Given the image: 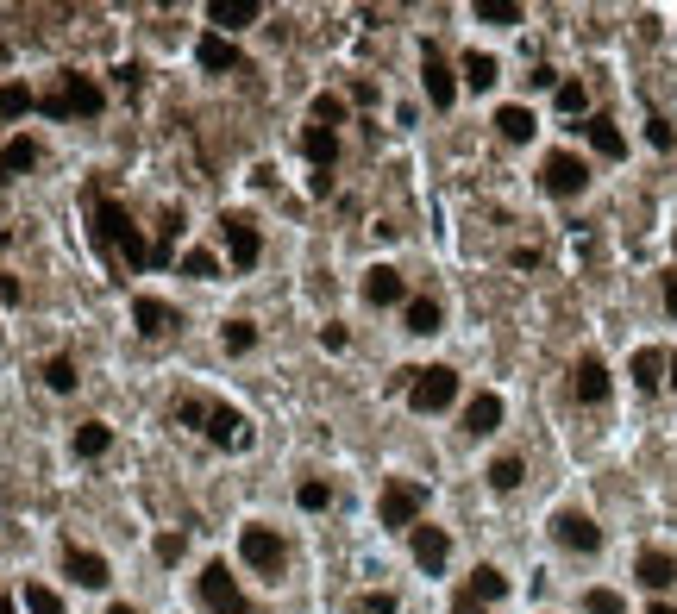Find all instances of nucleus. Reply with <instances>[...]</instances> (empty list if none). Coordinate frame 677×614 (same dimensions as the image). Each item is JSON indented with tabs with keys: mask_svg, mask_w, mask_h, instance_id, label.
Here are the masks:
<instances>
[{
	"mask_svg": "<svg viewBox=\"0 0 677 614\" xmlns=\"http://www.w3.org/2000/svg\"><path fill=\"white\" fill-rule=\"evenodd\" d=\"M320 345H326V351H345V345H352V333H345V326L333 320V326H326V333H320Z\"/></svg>",
	"mask_w": 677,
	"mask_h": 614,
	"instance_id": "c03bdc74",
	"label": "nucleus"
},
{
	"mask_svg": "<svg viewBox=\"0 0 677 614\" xmlns=\"http://www.w3.org/2000/svg\"><path fill=\"white\" fill-rule=\"evenodd\" d=\"M220 232H226V257H232V264H239V270H258V257H264L258 220H251V214H226Z\"/></svg>",
	"mask_w": 677,
	"mask_h": 614,
	"instance_id": "9b49d317",
	"label": "nucleus"
},
{
	"mask_svg": "<svg viewBox=\"0 0 677 614\" xmlns=\"http://www.w3.org/2000/svg\"><path fill=\"white\" fill-rule=\"evenodd\" d=\"M301 157H308L320 176H333V163H339V126H308V132H301Z\"/></svg>",
	"mask_w": 677,
	"mask_h": 614,
	"instance_id": "6ab92c4d",
	"label": "nucleus"
},
{
	"mask_svg": "<svg viewBox=\"0 0 677 614\" xmlns=\"http://www.w3.org/2000/svg\"><path fill=\"white\" fill-rule=\"evenodd\" d=\"M88 220H95L88 232H95V245H101V251H113L126 270H151V245H145V232L132 226V214H126L120 201H107V195H101Z\"/></svg>",
	"mask_w": 677,
	"mask_h": 614,
	"instance_id": "f257e3e1",
	"label": "nucleus"
},
{
	"mask_svg": "<svg viewBox=\"0 0 677 614\" xmlns=\"http://www.w3.org/2000/svg\"><path fill=\"white\" fill-rule=\"evenodd\" d=\"M333 120H345V101H339V94H320V101H314V126H333Z\"/></svg>",
	"mask_w": 677,
	"mask_h": 614,
	"instance_id": "ea45409f",
	"label": "nucleus"
},
{
	"mask_svg": "<svg viewBox=\"0 0 677 614\" xmlns=\"http://www.w3.org/2000/svg\"><path fill=\"white\" fill-rule=\"evenodd\" d=\"M182 552H189V533H182V527H170V533H157V558H163V564H176Z\"/></svg>",
	"mask_w": 677,
	"mask_h": 614,
	"instance_id": "58836bf2",
	"label": "nucleus"
},
{
	"mask_svg": "<svg viewBox=\"0 0 677 614\" xmlns=\"http://www.w3.org/2000/svg\"><path fill=\"white\" fill-rule=\"evenodd\" d=\"M646 614H677V608H671V602H652V608H646Z\"/></svg>",
	"mask_w": 677,
	"mask_h": 614,
	"instance_id": "09e8293b",
	"label": "nucleus"
},
{
	"mask_svg": "<svg viewBox=\"0 0 677 614\" xmlns=\"http://www.w3.org/2000/svg\"><path fill=\"white\" fill-rule=\"evenodd\" d=\"M295 502L308 508V514H320V508H333V483H301V489H295Z\"/></svg>",
	"mask_w": 677,
	"mask_h": 614,
	"instance_id": "e433bc0d",
	"label": "nucleus"
},
{
	"mask_svg": "<svg viewBox=\"0 0 677 614\" xmlns=\"http://www.w3.org/2000/svg\"><path fill=\"white\" fill-rule=\"evenodd\" d=\"M195 63L207 69V76H232V69L245 76V51H239L226 32H201V38H195Z\"/></svg>",
	"mask_w": 677,
	"mask_h": 614,
	"instance_id": "f8f14e48",
	"label": "nucleus"
},
{
	"mask_svg": "<svg viewBox=\"0 0 677 614\" xmlns=\"http://www.w3.org/2000/svg\"><path fill=\"white\" fill-rule=\"evenodd\" d=\"M402 320H408V333H414V339H433L439 326H446V307H439L433 295H408V307H402Z\"/></svg>",
	"mask_w": 677,
	"mask_h": 614,
	"instance_id": "412c9836",
	"label": "nucleus"
},
{
	"mask_svg": "<svg viewBox=\"0 0 677 614\" xmlns=\"http://www.w3.org/2000/svg\"><path fill=\"white\" fill-rule=\"evenodd\" d=\"M665 314L677 320V276H665Z\"/></svg>",
	"mask_w": 677,
	"mask_h": 614,
	"instance_id": "49530a36",
	"label": "nucleus"
},
{
	"mask_svg": "<svg viewBox=\"0 0 677 614\" xmlns=\"http://www.w3.org/2000/svg\"><path fill=\"white\" fill-rule=\"evenodd\" d=\"M496 132L508 138V145H527V138L540 132V120H533L527 107H502V113H496Z\"/></svg>",
	"mask_w": 677,
	"mask_h": 614,
	"instance_id": "bb28decb",
	"label": "nucleus"
},
{
	"mask_svg": "<svg viewBox=\"0 0 677 614\" xmlns=\"http://www.w3.org/2000/svg\"><path fill=\"white\" fill-rule=\"evenodd\" d=\"M63 577L82 583V589H107L113 583V564L101 552H88V546H63Z\"/></svg>",
	"mask_w": 677,
	"mask_h": 614,
	"instance_id": "ddd939ff",
	"label": "nucleus"
},
{
	"mask_svg": "<svg viewBox=\"0 0 677 614\" xmlns=\"http://www.w3.org/2000/svg\"><path fill=\"white\" fill-rule=\"evenodd\" d=\"M464 596L489 608V602H502V596H508V577L496 571V564H477V571H471V583H464Z\"/></svg>",
	"mask_w": 677,
	"mask_h": 614,
	"instance_id": "393cba45",
	"label": "nucleus"
},
{
	"mask_svg": "<svg viewBox=\"0 0 677 614\" xmlns=\"http://www.w3.org/2000/svg\"><path fill=\"white\" fill-rule=\"evenodd\" d=\"M176 420H182V427H201V433L214 439V445H226V452H232V445H239V452L251 445V420H245L239 408H226V401L182 395V401H176Z\"/></svg>",
	"mask_w": 677,
	"mask_h": 614,
	"instance_id": "f03ea898",
	"label": "nucleus"
},
{
	"mask_svg": "<svg viewBox=\"0 0 677 614\" xmlns=\"http://www.w3.org/2000/svg\"><path fill=\"white\" fill-rule=\"evenodd\" d=\"M182 276H195V282L220 276V257H214V251H182Z\"/></svg>",
	"mask_w": 677,
	"mask_h": 614,
	"instance_id": "f704fd0d",
	"label": "nucleus"
},
{
	"mask_svg": "<svg viewBox=\"0 0 677 614\" xmlns=\"http://www.w3.org/2000/svg\"><path fill=\"white\" fill-rule=\"evenodd\" d=\"M540 188L552 201H577L583 188H590V163H583L577 151H546V163H540Z\"/></svg>",
	"mask_w": 677,
	"mask_h": 614,
	"instance_id": "423d86ee",
	"label": "nucleus"
},
{
	"mask_svg": "<svg viewBox=\"0 0 677 614\" xmlns=\"http://www.w3.org/2000/svg\"><path fill=\"white\" fill-rule=\"evenodd\" d=\"M420 508H427V483H408V477H389V489L377 495V521L402 533L420 527Z\"/></svg>",
	"mask_w": 677,
	"mask_h": 614,
	"instance_id": "39448f33",
	"label": "nucleus"
},
{
	"mask_svg": "<svg viewBox=\"0 0 677 614\" xmlns=\"http://www.w3.org/2000/svg\"><path fill=\"white\" fill-rule=\"evenodd\" d=\"M408 546H414V564H420L427 577H439V571H446V558H452V539H446V527H427V521H420V527L408 533Z\"/></svg>",
	"mask_w": 677,
	"mask_h": 614,
	"instance_id": "4468645a",
	"label": "nucleus"
},
{
	"mask_svg": "<svg viewBox=\"0 0 677 614\" xmlns=\"http://www.w3.org/2000/svg\"><path fill=\"white\" fill-rule=\"evenodd\" d=\"M583 101H590L583 82H558V107H565V113H583Z\"/></svg>",
	"mask_w": 677,
	"mask_h": 614,
	"instance_id": "79ce46f5",
	"label": "nucleus"
},
{
	"mask_svg": "<svg viewBox=\"0 0 677 614\" xmlns=\"http://www.w3.org/2000/svg\"><path fill=\"white\" fill-rule=\"evenodd\" d=\"M32 163H38V138H26V132H19V138H7V145H0V182L26 176Z\"/></svg>",
	"mask_w": 677,
	"mask_h": 614,
	"instance_id": "b1692460",
	"label": "nucleus"
},
{
	"mask_svg": "<svg viewBox=\"0 0 677 614\" xmlns=\"http://www.w3.org/2000/svg\"><path fill=\"white\" fill-rule=\"evenodd\" d=\"M220 345L232 351V358H245V351L258 345V326H251V320H226V326H220Z\"/></svg>",
	"mask_w": 677,
	"mask_h": 614,
	"instance_id": "7c9ffc66",
	"label": "nucleus"
},
{
	"mask_svg": "<svg viewBox=\"0 0 677 614\" xmlns=\"http://www.w3.org/2000/svg\"><path fill=\"white\" fill-rule=\"evenodd\" d=\"M521 0H477V19H489V26H521Z\"/></svg>",
	"mask_w": 677,
	"mask_h": 614,
	"instance_id": "473e14b6",
	"label": "nucleus"
},
{
	"mask_svg": "<svg viewBox=\"0 0 677 614\" xmlns=\"http://www.w3.org/2000/svg\"><path fill=\"white\" fill-rule=\"evenodd\" d=\"M583 614H627V602L615 589H583Z\"/></svg>",
	"mask_w": 677,
	"mask_h": 614,
	"instance_id": "c9c22d12",
	"label": "nucleus"
},
{
	"mask_svg": "<svg viewBox=\"0 0 677 614\" xmlns=\"http://www.w3.org/2000/svg\"><path fill=\"white\" fill-rule=\"evenodd\" d=\"M195 589H201V602L214 608V614H251V602H245V589L232 583V571L214 558V564H201V577H195Z\"/></svg>",
	"mask_w": 677,
	"mask_h": 614,
	"instance_id": "6e6552de",
	"label": "nucleus"
},
{
	"mask_svg": "<svg viewBox=\"0 0 677 614\" xmlns=\"http://www.w3.org/2000/svg\"><path fill=\"white\" fill-rule=\"evenodd\" d=\"M521 483H527V464H521L515 452H502L496 464H489V489H502V495H515Z\"/></svg>",
	"mask_w": 677,
	"mask_h": 614,
	"instance_id": "cd10ccee",
	"label": "nucleus"
},
{
	"mask_svg": "<svg viewBox=\"0 0 677 614\" xmlns=\"http://www.w3.org/2000/svg\"><path fill=\"white\" fill-rule=\"evenodd\" d=\"M420 82H427V101L446 113L452 101H458V76H452V63H446V51H439V44L427 38L420 44Z\"/></svg>",
	"mask_w": 677,
	"mask_h": 614,
	"instance_id": "9d476101",
	"label": "nucleus"
},
{
	"mask_svg": "<svg viewBox=\"0 0 677 614\" xmlns=\"http://www.w3.org/2000/svg\"><path fill=\"white\" fill-rule=\"evenodd\" d=\"M571 395L583 401V408H602V401H609V364H602V358H577Z\"/></svg>",
	"mask_w": 677,
	"mask_h": 614,
	"instance_id": "2eb2a0df",
	"label": "nucleus"
},
{
	"mask_svg": "<svg viewBox=\"0 0 677 614\" xmlns=\"http://www.w3.org/2000/svg\"><path fill=\"white\" fill-rule=\"evenodd\" d=\"M502 427V395H471V401H464V433H471V439H489V433H496Z\"/></svg>",
	"mask_w": 677,
	"mask_h": 614,
	"instance_id": "aec40b11",
	"label": "nucleus"
},
{
	"mask_svg": "<svg viewBox=\"0 0 677 614\" xmlns=\"http://www.w3.org/2000/svg\"><path fill=\"white\" fill-rule=\"evenodd\" d=\"M496 76H502V69H496V57H489V51L464 57V82H471V88H496Z\"/></svg>",
	"mask_w": 677,
	"mask_h": 614,
	"instance_id": "2f4dec72",
	"label": "nucleus"
},
{
	"mask_svg": "<svg viewBox=\"0 0 677 614\" xmlns=\"http://www.w3.org/2000/svg\"><path fill=\"white\" fill-rule=\"evenodd\" d=\"M101 107H107V94H101V82H88L82 69H63L57 88L38 94V113H44V120H95Z\"/></svg>",
	"mask_w": 677,
	"mask_h": 614,
	"instance_id": "7ed1b4c3",
	"label": "nucleus"
},
{
	"mask_svg": "<svg viewBox=\"0 0 677 614\" xmlns=\"http://www.w3.org/2000/svg\"><path fill=\"white\" fill-rule=\"evenodd\" d=\"M32 107H38V94H32L26 82H7V88H0V113H7V120H26Z\"/></svg>",
	"mask_w": 677,
	"mask_h": 614,
	"instance_id": "c756f323",
	"label": "nucleus"
},
{
	"mask_svg": "<svg viewBox=\"0 0 677 614\" xmlns=\"http://www.w3.org/2000/svg\"><path fill=\"white\" fill-rule=\"evenodd\" d=\"M452 401H458V370H452V364L414 370V383H408V408H414V414H446Z\"/></svg>",
	"mask_w": 677,
	"mask_h": 614,
	"instance_id": "20e7f679",
	"label": "nucleus"
},
{
	"mask_svg": "<svg viewBox=\"0 0 677 614\" xmlns=\"http://www.w3.org/2000/svg\"><path fill=\"white\" fill-rule=\"evenodd\" d=\"M583 138H590V145H596V157H609V163H621V157H627V138L615 132V120H609V113L583 120Z\"/></svg>",
	"mask_w": 677,
	"mask_h": 614,
	"instance_id": "5701e85b",
	"label": "nucleus"
},
{
	"mask_svg": "<svg viewBox=\"0 0 677 614\" xmlns=\"http://www.w3.org/2000/svg\"><path fill=\"white\" fill-rule=\"evenodd\" d=\"M207 19H214L220 32H245V26H258V19H264V7H258V0H214Z\"/></svg>",
	"mask_w": 677,
	"mask_h": 614,
	"instance_id": "4be33fe9",
	"label": "nucleus"
},
{
	"mask_svg": "<svg viewBox=\"0 0 677 614\" xmlns=\"http://www.w3.org/2000/svg\"><path fill=\"white\" fill-rule=\"evenodd\" d=\"M358 614H395V596L389 589H370V596H358Z\"/></svg>",
	"mask_w": 677,
	"mask_h": 614,
	"instance_id": "a19ab883",
	"label": "nucleus"
},
{
	"mask_svg": "<svg viewBox=\"0 0 677 614\" xmlns=\"http://www.w3.org/2000/svg\"><path fill=\"white\" fill-rule=\"evenodd\" d=\"M364 301H370V307H408V282H402V270H389V264L364 270Z\"/></svg>",
	"mask_w": 677,
	"mask_h": 614,
	"instance_id": "dca6fc26",
	"label": "nucleus"
},
{
	"mask_svg": "<svg viewBox=\"0 0 677 614\" xmlns=\"http://www.w3.org/2000/svg\"><path fill=\"white\" fill-rule=\"evenodd\" d=\"M132 326H138V333H145V339H163V333H176V307L170 301H157V295H138L132 301Z\"/></svg>",
	"mask_w": 677,
	"mask_h": 614,
	"instance_id": "f3484780",
	"label": "nucleus"
},
{
	"mask_svg": "<svg viewBox=\"0 0 677 614\" xmlns=\"http://www.w3.org/2000/svg\"><path fill=\"white\" fill-rule=\"evenodd\" d=\"M107 445H113V427H107V420H82V427H76V458H101Z\"/></svg>",
	"mask_w": 677,
	"mask_h": 614,
	"instance_id": "c85d7f7f",
	"label": "nucleus"
},
{
	"mask_svg": "<svg viewBox=\"0 0 677 614\" xmlns=\"http://www.w3.org/2000/svg\"><path fill=\"white\" fill-rule=\"evenodd\" d=\"M634 577H640V583L652 589V596H665V589L677 583V558H671L665 546H646V552L634 558Z\"/></svg>",
	"mask_w": 677,
	"mask_h": 614,
	"instance_id": "a211bd4d",
	"label": "nucleus"
},
{
	"mask_svg": "<svg viewBox=\"0 0 677 614\" xmlns=\"http://www.w3.org/2000/svg\"><path fill=\"white\" fill-rule=\"evenodd\" d=\"M452 614H489L483 602H471V596H464V589H458V602H452Z\"/></svg>",
	"mask_w": 677,
	"mask_h": 614,
	"instance_id": "a18cd8bd",
	"label": "nucleus"
},
{
	"mask_svg": "<svg viewBox=\"0 0 677 614\" xmlns=\"http://www.w3.org/2000/svg\"><path fill=\"white\" fill-rule=\"evenodd\" d=\"M26 614H63V596L44 583H26Z\"/></svg>",
	"mask_w": 677,
	"mask_h": 614,
	"instance_id": "72a5a7b5",
	"label": "nucleus"
},
{
	"mask_svg": "<svg viewBox=\"0 0 677 614\" xmlns=\"http://www.w3.org/2000/svg\"><path fill=\"white\" fill-rule=\"evenodd\" d=\"M646 138H652V151H671V145H677V132H671V120H652V126H646Z\"/></svg>",
	"mask_w": 677,
	"mask_h": 614,
	"instance_id": "37998d69",
	"label": "nucleus"
},
{
	"mask_svg": "<svg viewBox=\"0 0 677 614\" xmlns=\"http://www.w3.org/2000/svg\"><path fill=\"white\" fill-rule=\"evenodd\" d=\"M0 614H19V608H13V596H7V589H0Z\"/></svg>",
	"mask_w": 677,
	"mask_h": 614,
	"instance_id": "de8ad7c7",
	"label": "nucleus"
},
{
	"mask_svg": "<svg viewBox=\"0 0 677 614\" xmlns=\"http://www.w3.org/2000/svg\"><path fill=\"white\" fill-rule=\"evenodd\" d=\"M627 370H634V383H640V389H659V383H665V370H671V358H665V351H652V345H640Z\"/></svg>",
	"mask_w": 677,
	"mask_h": 614,
	"instance_id": "a878e982",
	"label": "nucleus"
},
{
	"mask_svg": "<svg viewBox=\"0 0 677 614\" xmlns=\"http://www.w3.org/2000/svg\"><path fill=\"white\" fill-rule=\"evenodd\" d=\"M665 383H671V395H677V358H671V370H665Z\"/></svg>",
	"mask_w": 677,
	"mask_h": 614,
	"instance_id": "3c124183",
	"label": "nucleus"
},
{
	"mask_svg": "<svg viewBox=\"0 0 677 614\" xmlns=\"http://www.w3.org/2000/svg\"><path fill=\"white\" fill-rule=\"evenodd\" d=\"M107 614H138V608H132V602H113V608H107Z\"/></svg>",
	"mask_w": 677,
	"mask_h": 614,
	"instance_id": "8fccbe9b",
	"label": "nucleus"
},
{
	"mask_svg": "<svg viewBox=\"0 0 677 614\" xmlns=\"http://www.w3.org/2000/svg\"><path fill=\"white\" fill-rule=\"evenodd\" d=\"M44 383H51L57 395H69V389H76V364H69V358H51V364H44Z\"/></svg>",
	"mask_w": 677,
	"mask_h": 614,
	"instance_id": "4c0bfd02",
	"label": "nucleus"
},
{
	"mask_svg": "<svg viewBox=\"0 0 677 614\" xmlns=\"http://www.w3.org/2000/svg\"><path fill=\"white\" fill-rule=\"evenodd\" d=\"M239 558L258 577H276V571H289V539L276 533V527H245L239 533Z\"/></svg>",
	"mask_w": 677,
	"mask_h": 614,
	"instance_id": "0eeeda50",
	"label": "nucleus"
},
{
	"mask_svg": "<svg viewBox=\"0 0 677 614\" xmlns=\"http://www.w3.org/2000/svg\"><path fill=\"white\" fill-rule=\"evenodd\" d=\"M552 539H558L565 552H577V558L602 552V527H596L583 508H558V514H552Z\"/></svg>",
	"mask_w": 677,
	"mask_h": 614,
	"instance_id": "1a4fd4ad",
	"label": "nucleus"
}]
</instances>
